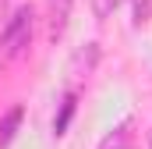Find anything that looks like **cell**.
Returning <instances> with one entry per match:
<instances>
[{
    "instance_id": "1",
    "label": "cell",
    "mask_w": 152,
    "mask_h": 149,
    "mask_svg": "<svg viewBox=\"0 0 152 149\" xmlns=\"http://www.w3.org/2000/svg\"><path fill=\"white\" fill-rule=\"evenodd\" d=\"M32 32H36V11H32V4H21V7L7 18V25H4V32H0L4 60H18V57L28 50Z\"/></svg>"
},
{
    "instance_id": "2",
    "label": "cell",
    "mask_w": 152,
    "mask_h": 149,
    "mask_svg": "<svg viewBox=\"0 0 152 149\" xmlns=\"http://www.w3.org/2000/svg\"><path fill=\"white\" fill-rule=\"evenodd\" d=\"M96 60H99V46H96V43H85L75 57H71L67 74H71V78H88V74H92V68H96Z\"/></svg>"
},
{
    "instance_id": "3",
    "label": "cell",
    "mask_w": 152,
    "mask_h": 149,
    "mask_svg": "<svg viewBox=\"0 0 152 149\" xmlns=\"http://www.w3.org/2000/svg\"><path fill=\"white\" fill-rule=\"evenodd\" d=\"M71 4L75 0H46V14H50V39H60L71 18Z\"/></svg>"
},
{
    "instance_id": "4",
    "label": "cell",
    "mask_w": 152,
    "mask_h": 149,
    "mask_svg": "<svg viewBox=\"0 0 152 149\" xmlns=\"http://www.w3.org/2000/svg\"><path fill=\"white\" fill-rule=\"evenodd\" d=\"M131 142H134V121H131V117H124L113 131H106V135H103L99 149H131Z\"/></svg>"
},
{
    "instance_id": "5",
    "label": "cell",
    "mask_w": 152,
    "mask_h": 149,
    "mask_svg": "<svg viewBox=\"0 0 152 149\" xmlns=\"http://www.w3.org/2000/svg\"><path fill=\"white\" fill-rule=\"evenodd\" d=\"M75 103H78V96H75V89L64 96V103H60V114L53 117V135L60 139L64 131H67V124H71V117H75Z\"/></svg>"
},
{
    "instance_id": "6",
    "label": "cell",
    "mask_w": 152,
    "mask_h": 149,
    "mask_svg": "<svg viewBox=\"0 0 152 149\" xmlns=\"http://www.w3.org/2000/svg\"><path fill=\"white\" fill-rule=\"evenodd\" d=\"M21 117H25V110L21 107H14V110L7 114L4 121H0V149H7L11 142H14V135H18V124H21Z\"/></svg>"
},
{
    "instance_id": "7",
    "label": "cell",
    "mask_w": 152,
    "mask_h": 149,
    "mask_svg": "<svg viewBox=\"0 0 152 149\" xmlns=\"http://www.w3.org/2000/svg\"><path fill=\"white\" fill-rule=\"evenodd\" d=\"M120 4H124V0H92V14H96V18H110Z\"/></svg>"
},
{
    "instance_id": "8",
    "label": "cell",
    "mask_w": 152,
    "mask_h": 149,
    "mask_svg": "<svg viewBox=\"0 0 152 149\" xmlns=\"http://www.w3.org/2000/svg\"><path fill=\"white\" fill-rule=\"evenodd\" d=\"M149 18V0H134V25H142Z\"/></svg>"
},
{
    "instance_id": "9",
    "label": "cell",
    "mask_w": 152,
    "mask_h": 149,
    "mask_svg": "<svg viewBox=\"0 0 152 149\" xmlns=\"http://www.w3.org/2000/svg\"><path fill=\"white\" fill-rule=\"evenodd\" d=\"M149 149H152V131H149Z\"/></svg>"
},
{
    "instance_id": "10",
    "label": "cell",
    "mask_w": 152,
    "mask_h": 149,
    "mask_svg": "<svg viewBox=\"0 0 152 149\" xmlns=\"http://www.w3.org/2000/svg\"><path fill=\"white\" fill-rule=\"evenodd\" d=\"M0 4H4V0H0Z\"/></svg>"
}]
</instances>
